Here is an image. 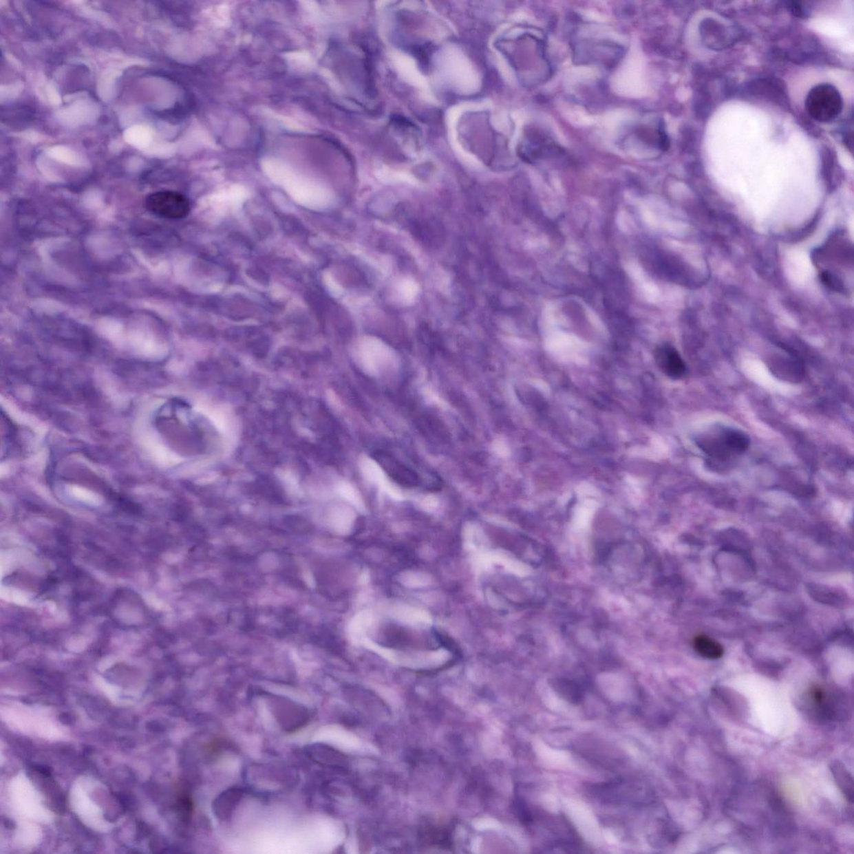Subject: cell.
I'll list each match as a JSON object with an SVG mask.
<instances>
[{
  "mask_svg": "<svg viewBox=\"0 0 854 854\" xmlns=\"http://www.w3.org/2000/svg\"><path fill=\"white\" fill-rule=\"evenodd\" d=\"M696 444L712 460L725 462L749 449L750 438L741 431L719 427L699 436Z\"/></svg>",
  "mask_w": 854,
  "mask_h": 854,
  "instance_id": "1",
  "label": "cell"
},
{
  "mask_svg": "<svg viewBox=\"0 0 854 854\" xmlns=\"http://www.w3.org/2000/svg\"><path fill=\"white\" fill-rule=\"evenodd\" d=\"M805 106L807 112L817 121L829 123L835 120L843 110V98L834 86L829 84L816 85L808 94Z\"/></svg>",
  "mask_w": 854,
  "mask_h": 854,
  "instance_id": "2",
  "label": "cell"
},
{
  "mask_svg": "<svg viewBox=\"0 0 854 854\" xmlns=\"http://www.w3.org/2000/svg\"><path fill=\"white\" fill-rule=\"evenodd\" d=\"M145 206L152 214L161 218L179 220L186 217L191 204L183 195L175 191H159L149 195Z\"/></svg>",
  "mask_w": 854,
  "mask_h": 854,
  "instance_id": "3",
  "label": "cell"
},
{
  "mask_svg": "<svg viewBox=\"0 0 854 854\" xmlns=\"http://www.w3.org/2000/svg\"><path fill=\"white\" fill-rule=\"evenodd\" d=\"M655 360L661 371L672 379H682L687 374L686 365L672 345H663L657 348Z\"/></svg>",
  "mask_w": 854,
  "mask_h": 854,
  "instance_id": "4",
  "label": "cell"
},
{
  "mask_svg": "<svg viewBox=\"0 0 854 854\" xmlns=\"http://www.w3.org/2000/svg\"><path fill=\"white\" fill-rule=\"evenodd\" d=\"M771 368L773 373L781 379L792 383H798L804 376V369L800 362L793 358H778L773 362Z\"/></svg>",
  "mask_w": 854,
  "mask_h": 854,
  "instance_id": "5",
  "label": "cell"
},
{
  "mask_svg": "<svg viewBox=\"0 0 854 854\" xmlns=\"http://www.w3.org/2000/svg\"><path fill=\"white\" fill-rule=\"evenodd\" d=\"M830 769H831L834 780H835L838 788L844 793L846 800L852 804L853 802V779L852 775L850 774L843 763L840 761H833L832 765H830Z\"/></svg>",
  "mask_w": 854,
  "mask_h": 854,
  "instance_id": "6",
  "label": "cell"
},
{
  "mask_svg": "<svg viewBox=\"0 0 854 854\" xmlns=\"http://www.w3.org/2000/svg\"><path fill=\"white\" fill-rule=\"evenodd\" d=\"M694 647L700 656L707 659H718L723 655V648L717 641L705 635L696 636Z\"/></svg>",
  "mask_w": 854,
  "mask_h": 854,
  "instance_id": "7",
  "label": "cell"
},
{
  "mask_svg": "<svg viewBox=\"0 0 854 854\" xmlns=\"http://www.w3.org/2000/svg\"><path fill=\"white\" fill-rule=\"evenodd\" d=\"M809 700L813 707H816L818 711H821L826 717H832L834 715V709L833 707V698H829L827 692L820 686H814L809 692Z\"/></svg>",
  "mask_w": 854,
  "mask_h": 854,
  "instance_id": "8",
  "label": "cell"
},
{
  "mask_svg": "<svg viewBox=\"0 0 854 854\" xmlns=\"http://www.w3.org/2000/svg\"><path fill=\"white\" fill-rule=\"evenodd\" d=\"M208 415L210 416L211 422L215 424V426L220 432L225 435H229L231 431L229 420H228L225 415H223L222 412L213 411L211 412L210 414Z\"/></svg>",
  "mask_w": 854,
  "mask_h": 854,
  "instance_id": "9",
  "label": "cell"
},
{
  "mask_svg": "<svg viewBox=\"0 0 854 854\" xmlns=\"http://www.w3.org/2000/svg\"><path fill=\"white\" fill-rule=\"evenodd\" d=\"M789 8L790 10L792 11V13L795 15H797V17H804V14H807L806 8L804 6H802V3H800V2L789 3Z\"/></svg>",
  "mask_w": 854,
  "mask_h": 854,
  "instance_id": "10",
  "label": "cell"
}]
</instances>
